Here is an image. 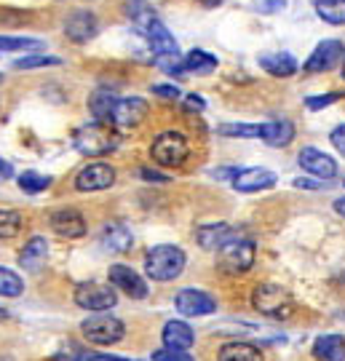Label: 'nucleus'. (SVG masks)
Listing matches in <instances>:
<instances>
[{"instance_id": "bb28decb", "label": "nucleus", "mask_w": 345, "mask_h": 361, "mask_svg": "<svg viewBox=\"0 0 345 361\" xmlns=\"http://www.w3.org/2000/svg\"><path fill=\"white\" fill-rule=\"evenodd\" d=\"M182 65H185V73H195V75H209V73H214L217 70V56L209 51H201V49H193L185 59H182Z\"/></svg>"}, {"instance_id": "ddd939ff", "label": "nucleus", "mask_w": 345, "mask_h": 361, "mask_svg": "<svg viewBox=\"0 0 345 361\" xmlns=\"http://www.w3.org/2000/svg\"><path fill=\"white\" fill-rule=\"evenodd\" d=\"M107 279H110V284L115 289H121L123 295H128L131 300H145L147 297V281L142 279L140 273L134 271V268H128V265H121V262H115L110 265V271H107Z\"/></svg>"}, {"instance_id": "f704fd0d", "label": "nucleus", "mask_w": 345, "mask_h": 361, "mask_svg": "<svg viewBox=\"0 0 345 361\" xmlns=\"http://www.w3.org/2000/svg\"><path fill=\"white\" fill-rule=\"evenodd\" d=\"M62 59L59 56H43V54H32V56H22L16 59L13 67L16 70H40V67H59Z\"/></svg>"}, {"instance_id": "79ce46f5", "label": "nucleus", "mask_w": 345, "mask_h": 361, "mask_svg": "<svg viewBox=\"0 0 345 361\" xmlns=\"http://www.w3.org/2000/svg\"><path fill=\"white\" fill-rule=\"evenodd\" d=\"M153 94L155 97H164V99H179L182 97V91L174 83H158V86H153Z\"/></svg>"}, {"instance_id": "412c9836", "label": "nucleus", "mask_w": 345, "mask_h": 361, "mask_svg": "<svg viewBox=\"0 0 345 361\" xmlns=\"http://www.w3.org/2000/svg\"><path fill=\"white\" fill-rule=\"evenodd\" d=\"M260 67L273 78H289L294 75L300 65L289 51H268L260 56Z\"/></svg>"}, {"instance_id": "49530a36", "label": "nucleus", "mask_w": 345, "mask_h": 361, "mask_svg": "<svg viewBox=\"0 0 345 361\" xmlns=\"http://www.w3.org/2000/svg\"><path fill=\"white\" fill-rule=\"evenodd\" d=\"M332 207H334V212H337L340 217H345V195H343V198H337Z\"/></svg>"}, {"instance_id": "a878e982", "label": "nucleus", "mask_w": 345, "mask_h": 361, "mask_svg": "<svg viewBox=\"0 0 345 361\" xmlns=\"http://www.w3.org/2000/svg\"><path fill=\"white\" fill-rule=\"evenodd\" d=\"M115 102H118V97H115L110 89H97L94 94L89 97V110L94 121H102V123H110V113H113Z\"/></svg>"}, {"instance_id": "b1692460", "label": "nucleus", "mask_w": 345, "mask_h": 361, "mask_svg": "<svg viewBox=\"0 0 345 361\" xmlns=\"http://www.w3.org/2000/svg\"><path fill=\"white\" fill-rule=\"evenodd\" d=\"M310 353H313L316 361H345V337L343 335L316 337Z\"/></svg>"}, {"instance_id": "a19ab883", "label": "nucleus", "mask_w": 345, "mask_h": 361, "mask_svg": "<svg viewBox=\"0 0 345 361\" xmlns=\"http://www.w3.org/2000/svg\"><path fill=\"white\" fill-rule=\"evenodd\" d=\"M329 142H332L334 150L345 158V123H340V126H334V129L329 131Z\"/></svg>"}, {"instance_id": "f257e3e1", "label": "nucleus", "mask_w": 345, "mask_h": 361, "mask_svg": "<svg viewBox=\"0 0 345 361\" xmlns=\"http://www.w3.org/2000/svg\"><path fill=\"white\" fill-rule=\"evenodd\" d=\"M185 265H188V255L174 244H158L147 249V255H145V276L158 284L179 279Z\"/></svg>"}, {"instance_id": "c9c22d12", "label": "nucleus", "mask_w": 345, "mask_h": 361, "mask_svg": "<svg viewBox=\"0 0 345 361\" xmlns=\"http://www.w3.org/2000/svg\"><path fill=\"white\" fill-rule=\"evenodd\" d=\"M153 361H195L188 353V350H177V348H158V350H153V356H150Z\"/></svg>"}, {"instance_id": "5701e85b", "label": "nucleus", "mask_w": 345, "mask_h": 361, "mask_svg": "<svg viewBox=\"0 0 345 361\" xmlns=\"http://www.w3.org/2000/svg\"><path fill=\"white\" fill-rule=\"evenodd\" d=\"M260 140L270 147H286V145H292L294 140V123L292 121H268V123H262V131H260Z\"/></svg>"}, {"instance_id": "2f4dec72", "label": "nucleus", "mask_w": 345, "mask_h": 361, "mask_svg": "<svg viewBox=\"0 0 345 361\" xmlns=\"http://www.w3.org/2000/svg\"><path fill=\"white\" fill-rule=\"evenodd\" d=\"M126 13L131 16V22L137 25V30L145 25H150L155 19V11L145 3V0H128V6H126Z\"/></svg>"}, {"instance_id": "de8ad7c7", "label": "nucleus", "mask_w": 345, "mask_h": 361, "mask_svg": "<svg viewBox=\"0 0 345 361\" xmlns=\"http://www.w3.org/2000/svg\"><path fill=\"white\" fill-rule=\"evenodd\" d=\"M201 6H206V8H214V6H222L225 0H198Z\"/></svg>"}, {"instance_id": "dca6fc26", "label": "nucleus", "mask_w": 345, "mask_h": 361, "mask_svg": "<svg viewBox=\"0 0 345 361\" xmlns=\"http://www.w3.org/2000/svg\"><path fill=\"white\" fill-rule=\"evenodd\" d=\"M49 225L62 238H83L86 231H89L86 228V219H83V214L78 209H56V212H52V217H49Z\"/></svg>"}, {"instance_id": "f8f14e48", "label": "nucleus", "mask_w": 345, "mask_h": 361, "mask_svg": "<svg viewBox=\"0 0 345 361\" xmlns=\"http://www.w3.org/2000/svg\"><path fill=\"white\" fill-rule=\"evenodd\" d=\"M297 164L313 180L329 182L337 177V161H334L332 155L324 153V150H319V147H303L300 155H297Z\"/></svg>"}, {"instance_id": "09e8293b", "label": "nucleus", "mask_w": 345, "mask_h": 361, "mask_svg": "<svg viewBox=\"0 0 345 361\" xmlns=\"http://www.w3.org/2000/svg\"><path fill=\"white\" fill-rule=\"evenodd\" d=\"M343 78H345V62H343Z\"/></svg>"}, {"instance_id": "a18cd8bd", "label": "nucleus", "mask_w": 345, "mask_h": 361, "mask_svg": "<svg viewBox=\"0 0 345 361\" xmlns=\"http://www.w3.org/2000/svg\"><path fill=\"white\" fill-rule=\"evenodd\" d=\"M11 177H13V166L8 161L0 158V180H11Z\"/></svg>"}, {"instance_id": "4be33fe9", "label": "nucleus", "mask_w": 345, "mask_h": 361, "mask_svg": "<svg viewBox=\"0 0 345 361\" xmlns=\"http://www.w3.org/2000/svg\"><path fill=\"white\" fill-rule=\"evenodd\" d=\"M46 257H49V241L43 235H32L19 255V265L30 273H38L46 265Z\"/></svg>"}, {"instance_id": "20e7f679", "label": "nucleus", "mask_w": 345, "mask_h": 361, "mask_svg": "<svg viewBox=\"0 0 345 361\" xmlns=\"http://www.w3.org/2000/svg\"><path fill=\"white\" fill-rule=\"evenodd\" d=\"M75 150L83 155H107L118 147V129H113L110 123L94 121L89 126H80L75 131Z\"/></svg>"}, {"instance_id": "9b49d317", "label": "nucleus", "mask_w": 345, "mask_h": 361, "mask_svg": "<svg viewBox=\"0 0 345 361\" xmlns=\"http://www.w3.org/2000/svg\"><path fill=\"white\" fill-rule=\"evenodd\" d=\"M115 185V169L104 161H94L75 174V190L80 193H99Z\"/></svg>"}, {"instance_id": "aec40b11", "label": "nucleus", "mask_w": 345, "mask_h": 361, "mask_svg": "<svg viewBox=\"0 0 345 361\" xmlns=\"http://www.w3.org/2000/svg\"><path fill=\"white\" fill-rule=\"evenodd\" d=\"M161 337H164V345H167V348H177V350H188V348H193V343H195L193 326L185 322H179V319H171V322L164 324Z\"/></svg>"}, {"instance_id": "cd10ccee", "label": "nucleus", "mask_w": 345, "mask_h": 361, "mask_svg": "<svg viewBox=\"0 0 345 361\" xmlns=\"http://www.w3.org/2000/svg\"><path fill=\"white\" fill-rule=\"evenodd\" d=\"M316 13L332 27H345V0H316Z\"/></svg>"}, {"instance_id": "f3484780", "label": "nucleus", "mask_w": 345, "mask_h": 361, "mask_svg": "<svg viewBox=\"0 0 345 361\" xmlns=\"http://www.w3.org/2000/svg\"><path fill=\"white\" fill-rule=\"evenodd\" d=\"M99 32V22L91 11H75L64 19V35L73 43H89Z\"/></svg>"}, {"instance_id": "393cba45", "label": "nucleus", "mask_w": 345, "mask_h": 361, "mask_svg": "<svg viewBox=\"0 0 345 361\" xmlns=\"http://www.w3.org/2000/svg\"><path fill=\"white\" fill-rule=\"evenodd\" d=\"M134 244V235L128 231L126 225H121V222H113V225H107L102 231V246L107 252H113V255H123L128 252Z\"/></svg>"}, {"instance_id": "423d86ee", "label": "nucleus", "mask_w": 345, "mask_h": 361, "mask_svg": "<svg viewBox=\"0 0 345 361\" xmlns=\"http://www.w3.org/2000/svg\"><path fill=\"white\" fill-rule=\"evenodd\" d=\"M80 335L86 343L97 345V348H107V345H115L126 337V324L121 322L118 316H89L86 322L80 324Z\"/></svg>"}, {"instance_id": "2eb2a0df", "label": "nucleus", "mask_w": 345, "mask_h": 361, "mask_svg": "<svg viewBox=\"0 0 345 361\" xmlns=\"http://www.w3.org/2000/svg\"><path fill=\"white\" fill-rule=\"evenodd\" d=\"M140 32L145 35V43H147V49L153 54V59H158V56H179L177 40L158 19H153L150 25L140 27Z\"/></svg>"}, {"instance_id": "c756f323", "label": "nucleus", "mask_w": 345, "mask_h": 361, "mask_svg": "<svg viewBox=\"0 0 345 361\" xmlns=\"http://www.w3.org/2000/svg\"><path fill=\"white\" fill-rule=\"evenodd\" d=\"M222 137H238V140H260L262 123H222L219 126Z\"/></svg>"}, {"instance_id": "7ed1b4c3", "label": "nucleus", "mask_w": 345, "mask_h": 361, "mask_svg": "<svg viewBox=\"0 0 345 361\" xmlns=\"http://www.w3.org/2000/svg\"><path fill=\"white\" fill-rule=\"evenodd\" d=\"M150 155H153V161L158 166L177 169L190 158V142H188V137L182 131L167 129L153 140Z\"/></svg>"}, {"instance_id": "6ab92c4d", "label": "nucleus", "mask_w": 345, "mask_h": 361, "mask_svg": "<svg viewBox=\"0 0 345 361\" xmlns=\"http://www.w3.org/2000/svg\"><path fill=\"white\" fill-rule=\"evenodd\" d=\"M217 361H265V353L249 340H228L217 348Z\"/></svg>"}, {"instance_id": "72a5a7b5", "label": "nucleus", "mask_w": 345, "mask_h": 361, "mask_svg": "<svg viewBox=\"0 0 345 361\" xmlns=\"http://www.w3.org/2000/svg\"><path fill=\"white\" fill-rule=\"evenodd\" d=\"M38 38H11V35H0V51H38Z\"/></svg>"}, {"instance_id": "a211bd4d", "label": "nucleus", "mask_w": 345, "mask_h": 361, "mask_svg": "<svg viewBox=\"0 0 345 361\" xmlns=\"http://www.w3.org/2000/svg\"><path fill=\"white\" fill-rule=\"evenodd\" d=\"M238 233L230 228L228 222H214V225H201L195 231V244L201 246L204 252H219L222 246L233 241Z\"/></svg>"}, {"instance_id": "3c124183", "label": "nucleus", "mask_w": 345, "mask_h": 361, "mask_svg": "<svg viewBox=\"0 0 345 361\" xmlns=\"http://www.w3.org/2000/svg\"><path fill=\"white\" fill-rule=\"evenodd\" d=\"M0 80H3V75H0Z\"/></svg>"}, {"instance_id": "0eeeda50", "label": "nucleus", "mask_w": 345, "mask_h": 361, "mask_svg": "<svg viewBox=\"0 0 345 361\" xmlns=\"http://www.w3.org/2000/svg\"><path fill=\"white\" fill-rule=\"evenodd\" d=\"M78 308L91 310V313H107L110 308L118 305V295H115V286L99 284V281H83L75 286L73 292Z\"/></svg>"}, {"instance_id": "6e6552de", "label": "nucleus", "mask_w": 345, "mask_h": 361, "mask_svg": "<svg viewBox=\"0 0 345 361\" xmlns=\"http://www.w3.org/2000/svg\"><path fill=\"white\" fill-rule=\"evenodd\" d=\"M174 308L179 316H188V319H198V316H209L219 308L217 297L206 289H179L174 295Z\"/></svg>"}, {"instance_id": "f03ea898", "label": "nucleus", "mask_w": 345, "mask_h": 361, "mask_svg": "<svg viewBox=\"0 0 345 361\" xmlns=\"http://www.w3.org/2000/svg\"><path fill=\"white\" fill-rule=\"evenodd\" d=\"M252 308L260 313V316H268V319H289L294 313V300L292 295L279 284H257L255 292H252Z\"/></svg>"}, {"instance_id": "603ef678", "label": "nucleus", "mask_w": 345, "mask_h": 361, "mask_svg": "<svg viewBox=\"0 0 345 361\" xmlns=\"http://www.w3.org/2000/svg\"><path fill=\"white\" fill-rule=\"evenodd\" d=\"M343 185H345V180H343Z\"/></svg>"}, {"instance_id": "4c0bfd02", "label": "nucleus", "mask_w": 345, "mask_h": 361, "mask_svg": "<svg viewBox=\"0 0 345 361\" xmlns=\"http://www.w3.org/2000/svg\"><path fill=\"white\" fill-rule=\"evenodd\" d=\"M340 99H343V94H321V97H308L305 107H308V110H324V107L340 102Z\"/></svg>"}, {"instance_id": "c85d7f7f", "label": "nucleus", "mask_w": 345, "mask_h": 361, "mask_svg": "<svg viewBox=\"0 0 345 361\" xmlns=\"http://www.w3.org/2000/svg\"><path fill=\"white\" fill-rule=\"evenodd\" d=\"M25 292V281L22 276L11 268H3L0 265V297H19Z\"/></svg>"}, {"instance_id": "e433bc0d", "label": "nucleus", "mask_w": 345, "mask_h": 361, "mask_svg": "<svg viewBox=\"0 0 345 361\" xmlns=\"http://www.w3.org/2000/svg\"><path fill=\"white\" fill-rule=\"evenodd\" d=\"M80 361H142V359H126V356H113V353H94L86 348H75Z\"/></svg>"}, {"instance_id": "ea45409f", "label": "nucleus", "mask_w": 345, "mask_h": 361, "mask_svg": "<svg viewBox=\"0 0 345 361\" xmlns=\"http://www.w3.org/2000/svg\"><path fill=\"white\" fill-rule=\"evenodd\" d=\"M27 19H30V13H22V11H0V22H6L8 27H25Z\"/></svg>"}, {"instance_id": "1a4fd4ad", "label": "nucleus", "mask_w": 345, "mask_h": 361, "mask_svg": "<svg viewBox=\"0 0 345 361\" xmlns=\"http://www.w3.org/2000/svg\"><path fill=\"white\" fill-rule=\"evenodd\" d=\"M147 113H150V104L142 97H118L113 113H110V126L118 131L134 129L147 118Z\"/></svg>"}, {"instance_id": "9d476101", "label": "nucleus", "mask_w": 345, "mask_h": 361, "mask_svg": "<svg viewBox=\"0 0 345 361\" xmlns=\"http://www.w3.org/2000/svg\"><path fill=\"white\" fill-rule=\"evenodd\" d=\"M345 62V43L343 40H321L313 49V54L308 56V62L303 65L305 73H329L334 67H343Z\"/></svg>"}, {"instance_id": "7c9ffc66", "label": "nucleus", "mask_w": 345, "mask_h": 361, "mask_svg": "<svg viewBox=\"0 0 345 361\" xmlns=\"http://www.w3.org/2000/svg\"><path fill=\"white\" fill-rule=\"evenodd\" d=\"M19 188L25 190L27 195H38L43 190H49V185H52V177H46V174H38V171H25V174H19Z\"/></svg>"}, {"instance_id": "39448f33", "label": "nucleus", "mask_w": 345, "mask_h": 361, "mask_svg": "<svg viewBox=\"0 0 345 361\" xmlns=\"http://www.w3.org/2000/svg\"><path fill=\"white\" fill-rule=\"evenodd\" d=\"M255 257H257L255 241L252 238H243V235H236L233 241H228L217 252V268L225 276H241V273H246L255 265Z\"/></svg>"}, {"instance_id": "4468645a", "label": "nucleus", "mask_w": 345, "mask_h": 361, "mask_svg": "<svg viewBox=\"0 0 345 361\" xmlns=\"http://www.w3.org/2000/svg\"><path fill=\"white\" fill-rule=\"evenodd\" d=\"M230 182H233V188H236L238 193H260V190H270V188H276L279 177H276L270 169L249 166V169H238Z\"/></svg>"}, {"instance_id": "c03bdc74", "label": "nucleus", "mask_w": 345, "mask_h": 361, "mask_svg": "<svg viewBox=\"0 0 345 361\" xmlns=\"http://www.w3.org/2000/svg\"><path fill=\"white\" fill-rule=\"evenodd\" d=\"M294 188H297V190H319V188H324V182L321 180H303V177H300V180H294Z\"/></svg>"}, {"instance_id": "8fccbe9b", "label": "nucleus", "mask_w": 345, "mask_h": 361, "mask_svg": "<svg viewBox=\"0 0 345 361\" xmlns=\"http://www.w3.org/2000/svg\"><path fill=\"white\" fill-rule=\"evenodd\" d=\"M343 284H345V276H343Z\"/></svg>"}, {"instance_id": "37998d69", "label": "nucleus", "mask_w": 345, "mask_h": 361, "mask_svg": "<svg viewBox=\"0 0 345 361\" xmlns=\"http://www.w3.org/2000/svg\"><path fill=\"white\" fill-rule=\"evenodd\" d=\"M140 177L147 182H169L167 174H161V171H153V169H140Z\"/></svg>"}, {"instance_id": "58836bf2", "label": "nucleus", "mask_w": 345, "mask_h": 361, "mask_svg": "<svg viewBox=\"0 0 345 361\" xmlns=\"http://www.w3.org/2000/svg\"><path fill=\"white\" fill-rule=\"evenodd\" d=\"M182 107L188 110V113H204L206 110V99L201 94H188L185 99H182Z\"/></svg>"}, {"instance_id": "473e14b6", "label": "nucleus", "mask_w": 345, "mask_h": 361, "mask_svg": "<svg viewBox=\"0 0 345 361\" xmlns=\"http://www.w3.org/2000/svg\"><path fill=\"white\" fill-rule=\"evenodd\" d=\"M22 231V214L13 209H0V238H13Z\"/></svg>"}]
</instances>
